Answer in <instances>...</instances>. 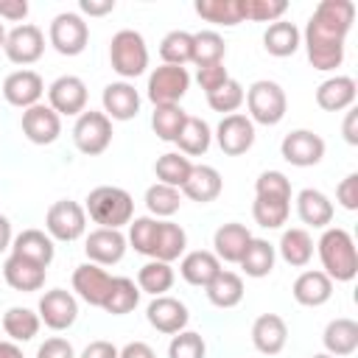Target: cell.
I'll list each match as a JSON object with an SVG mask.
<instances>
[{
  "label": "cell",
  "instance_id": "cell-8",
  "mask_svg": "<svg viewBox=\"0 0 358 358\" xmlns=\"http://www.w3.org/2000/svg\"><path fill=\"white\" fill-rule=\"evenodd\" d=\"M190 87V73L187 67H173V64H159L148 73L145 95L154 106H168L179 103Z\"/></svg>",
  "mask_w": 358,
  "mask_h": 358
},
{
  "label": "cell",
  "instance_id": "cell-10",
  "mask_svg": "<svg viewBox=\"0 0 358 358\" xmlns=\"http://www.w3.org/2000/svg\"><path fill=\"white\" fill-rule=\"evenodd\" d=\"M3 53L11 64H34L42 59L45 53V34L39 25H31V22H22V25H14L11 31H6V45H3Z\"/></svg>",
  "mask_w": 358,
  "mask_h": 358
},
{
  "label": "cell",
  "instance_id": "cell-48",
  "mask_svg": "<svg viewBox=\"0 0 358 358\" xmlns=\"http://www.w3.org/2000/svg\"><path fill=\"white\" fill-rule=\"evenodd\" d=\"M157 224H159V218H151V215H137V218H131V221H129L126 243H129L137 255L151 257L154 238H157Z\"/></svg>",
  "mask_w": 358,
  "mask_h": 358
},
{
  "label": "cell",
  "instance_id": "cell-4",
  "mask_svg": "<svg viewBox=\"0 0 358 358\" xmlns=\"http://www.w3.org/2000/svg\"><path fill=\"white\" fill-rule=\"evenodd\" d=\"M109 64L123 81L143 76L148 67V45L143 34L134 28H120L109 42Z\"/></svg>",
  "mask_w": 358,
  "mask_h": 358
},
{
  "label": "cell",
  "instance_id": "cell-27",
  "mask_svg": "<svg viewBox=\"0 0 358 358\" xmlns=\"http://www.w3.org/2000/svg\"><path fill=\"white\" fill-rule=\"evenodd\" d=\"M221 190H224V179L213 165H193L187 182L182 185V196H187L190 201H199V204L215 201L221 196Z\"/></svg>",
  "mask_w": 358,
  "mask_h": 358
},
{
  "label": "cell",
  "instance_id": "cell-39",
  "mask_svg": "<svg viewBox=\"0 0 358 358\" xmlns=\"http://www.w3.org/2000/svg\"><path fill=\"white\" fill-rule=\"evenodd\" d=\"M39 313L31 310V308H22V305H14L3 313V330L8 336V341H31L36 333H39Z\"/></svg>",
  "mask_w": 358,
  "mask_h": 358
},
{
  "label": "cell",
  "instance_id": "cell-9",
  "mask_svg": "<svg viewBox=\"0 0 358 358\" xmlns=\"http://www.w3.org/2000/svg\"><path fill=\"white\" fill-rule=\"evenodd\" d=\"M73 143L81 154L87 157H98L109 148L112 143V120L103 115V112H95V109H84L78 117H76V126H73Z\"/></svg>",
  "mask_w": 358,
  "mask_h": 358
},
{
  "label": "cell",
  "instance_id": "cell-40",
  "mask_svg": "<svg viewBox=\"0 0 358 358\" xmlns=\"http://www.w3.org/2000/svg\"><path fill=\"white\" fill-rule=\"evenodd\" d=\"M173 280H176V274H173L171 263H162V260H148L137 271V288H140V294H151V296H162L165 291H171Z\"/></svg>",
  "mask_w": 358,
  "mask_h": 358
},
{
  "label": "cell",
  "instance_id": "cell-59",
  "mask_svg": "<svg viewBox=\"0 0 358 358\" xmlns=\"http://www.w3.org/2000/svg\"><path fill=\"white\" fill-rule=\"evenodd\" d=\"M341 131H344V140H347L350 145H358V112H355V109L347 112Z\"/></svg>",
  "mask_w": 358,
  "mask_h": 358
},
{
  "label": "cell",
  "instance_id": "cell-55",
  "mask_svg": "<svg viewBox=\"0 0 358 358\" xmlns=\"http://www.w3.org/2000/svg\"><path fill=\"white\" fill-rule=\"evenodd\" d=\"M0 17L22 25V20L28 17V3L25 0H0Z\"/></svg>",
  "mask_w": 358,
  "mask_h": 358
},
{
  "label": "cell",
  "instance_id": "cell-18",
  "mask_svg": "<svg viewBox=\"0 0 358 358\" xmlns=\"http://www.w3.org/2000/svg\"><path fill=\"white\" fill-rule=\"evenodd\" d=\"M109 285H112V274L103 266H95L90 260L76 266V271H73V291L78 294V299H84L92 308L103 305V299L109 294Z\"/></svg>",
  "mask_w": 358,
  "mask_h": 358
},
{
  "label": "cell",
  "instance_id": "cell-43",
  "mask_svg": "<svg viewBox=\"0 0 358 358\" xmlns=\"http://www.w3.org/2000/svg\"><path fill=\"white\" fill-rule=\"evenodd\" d=\"M187 120V112L179 106V103H168V106H154L151 112V129L159 140L165 143H176L182 126Z\"/></svg>",
  "mask_w": 358,
  "mask_h": 358
},
{
  "label": "cell",
  "instance_id": "cell-3",
  "mask_svg": "<svg viewBox=\"0 0 358 358\" xmlns=\"http://www.w3.org/2000/svg\"><path fill=\"white\" fill-rule=\"evenodd\" d=\"M84 210L98 227L120 229V227H129V221L134 218V199L129 190L117 185H98L90 190Z\"/></svg>",
  "mask_w": 358,
  "mask_h": 358
},
{
  "label": "cell",
  "instance_id": "cell-57",
  "mask_svg": "<svg viewBox=\"0 0 358 358\" xmlns=\"http://www.w3.org/2000/svg\"><path fill=\"white\" fill-rule=\"evenodd\" d=\"M81 14H90V17H103L109 11H115V0H81L78 3Z\"/></svg>",
  "mask_w": 358,
  "mask_h": 358
},
{
  "label": "cell",
  "instance_id": "cell-30",
  "mask_svg": "<svg viewBox=\"0 0 358 358\" xmlns=\"http://www.w3.org/2000/svg\"><path fill=\"white\" fill-rule=\"evenodd\" d=\"M322 344L336 358L352 355L358 350V322L355 319H347V316H338V319L327 322V327L322 333Z\"/></svg>",
  "mask_w": 358,
  "mask_h": 358
},
{
  "label": "cell",
  "instance_id": "cell-23",
  "mask_svg": "<svg viewBox=\"0 0 358 358\" xmlns=\"http://www.w3.org/2000/svg\"><path fill=\"white\" fill-rule=\"evenodd\" d=\"M291 294H294V299H296L299 305H305V308H319V305H324V302L333 296V280H330L322 268H308V271H302V274L294 280Z\"/></svg>",
  "mask_w": 358,
  "mask_h": 358
},
{
  "label": "cell",
  "instance_id": "cell-2",
  "mask_svg": "<svg viewBox=\"0 0 358 358\" xmlns=\"http://www.w3.org/2000/svg\"><path fill=\"white\" fill-rule=\"evenodd\" d=\"M316 252L322 260V271L333 282H350L358 274V249L352 235L344 227H324L316 241Z\"/></svg>",
  "mask_w": 358,
  "mask_h": 358
},
{
  "label": "cell",
  "instance_id": "cell-52",
  "mask_svg": "<svg viewBox=\"0 0 358 358\" xmlns=\"http://www.w3.org/2000/svg\"><path fill=\"white\" fill-rule=\"evenodd\" d=\"M227 78H229V73H227L224 62H218V64H207V67H199V73H196V81H199V87L204 90V95L215 92Z\"/></svg>",
  "mask_w": 358,
  "mask_h": 358
},
{
  "label": "cell",
  "instance_id": "cell-22",
  "mask_svg": "<svg viewBox=\"0 0 358 358\" xmlns=\"http://www.w3.org/2000/svg\"><path fill=\"white\" fill-rule=\"evenodd\" d=\"M11 255L17 257H25L36 266H50L53 263V255H56V246H53V238L45 232V229H22L20 235H14L11 241Z\"/></svg>",
  "mask_w": 358,
  "mask_h": 358
},
{
  "label": "cell",
  "instance_id": "cell-34",
  "mask_svg": "<svg viewBox=\"0 0 358 358\" xmlns=\"http://www.w3.org/2000/svg\"><path fill=\"white\" fill-rule=\"evenodd\" d=\"M204 291H207V299L215 308H235L243 299V277L235 274V271H229V268H221L210 280V285Z\"/></svg>",
  "mask_w": 358,
  "mask_h": 358
},
{
  "label": "cell",
  "instance_id": "cell-6",
  "mask_svg": "<svg viewBox=\"0 0 358 358\" xmlns=\"http://www.w3.org/2000/svg\"><path fill=\"white\" fill-rule=\"evenodd\" d=\"M45 232L53 241L73 243L87 232V210L73 199H59L45 213Z\"/></svg>",
  "mask_w": 358,
  "mask_h": 358
},
{
  "label": "cell",
  "instance_id": "cell-42",
  "mask_svg": "<svg viewBox=\"0 0 358 358\" xmlns=\"http://www.w3.org/2000/svg\"><path fill=\"white\" fill-rule=\"evenodd\" d=\"M227 56V42L218 31H196L193 34V64L196 67H207V64H218Z\"/></svg>",
  "mask_w": 358,
  "mask_h": 358
},
{
  "label": "cell",
  "instance_id": "cell-61",
  "mask_svg": "<svg viewBox=\"0 0 358 358\" xmlns=\"http://www.w3.org/2000/svg\"><path fill=\"white\" fill-rule=\"evenodd\" d=\"M0 358H25L17 341H0Z\"/></svg>",
  "mask_w": 358,
  "mask_h": 358
},
{
  "label": "cell",
  "instance_id": "cell-44",
  "mask_svg": "<svg viewBox=\"0 0 358 358\" xmlns=\"http://www.w3.org/2000/svg\"><path fill=\"white\" fill-rule=\"evenodd\" d=\"M145 207H148L151 218H171L182 207V190L162 185V182H154L145 190Z\"/></svg>",
  "mask_w": 358,
  "mask_h": 358
},
{
  "label": "cell",
  "instance_id": "cell-24",
  "mask_svg": "<svg viewBox=\"0 0 358 358\" xmlns=\"http://www.w3.org/2000/svg\"><path fill=\"white\" fill-rule=\"evenodd\" d=\"M45 277H48V268L45 266H36L25 257H17V255H8L6 263H3V280L14 288V291H22V294H31V291H39L45 285Z\"/></svg>",
  "mask_w": 358,
  "mask_h": 358
},
{
  "label": "cell",
  "instance_id": "cell-14",
  "mask_svg": "<svg viewBox=\"0 0 358 358\" xmlns=\"http://www.w3.org/2000/svg\"><path fill=\"white\" fill-rule=\"evenodd\" d=\"M3 98L17 106V109H31L36 103H42V95H45V81L36 70H14L6 76L3 81Z\"/></svg>",
  "mask_w": 358,
  "mask_h": 358
},
{
  "label": "cell",
  "instance_id": "cell-1",
  "mask_svg": "<svg viewBox=\"0 0 358 358\" xmlns=\"http://www.w3.org/2000/svg\"><path fill=\"white\" fill-rule=\"evenodd\" d=\"M355 6L352 0H322L302 34V45L313 70H336L344 62V39L352 28Z\"/></svg>",
  "mask_w": 358,
  "mask_h": 358
},
{
  "label": "cell",
  "instance_id": "cell-28",
  "mask_svg": "<svg viewBox=\"0 0 358 358\" xmlns=\"http://www.w3.org/2000/svg\"><path fill=\"white\" fill-rule=\"evenodd\" d=\"M296 215L302 224H308L313 229H324L333 221V201L322 190L305 187L296 193Z\"/></svg>",
  "mask_w": 358,
  "mask_h": 358
},
{
  "label": "cell",
  "instance_id": "cell-19",
  "mask_svg": "<svg viewBox=\"0 0 358 358\" xmlns=\"http://www.w3.org/2000/svg\"><path fill=\"white\" fill-rule=\"evenodd\" d=\"M22 134L34 145H50L62 134V117L48 103H36L22 112Z\"/></svg>",
  "mask_w": 358,
  "mask_h": 358
},
{
  "label": "cell",
  "instance_id": "cell-47",
  "mask_svg": "<svg viewBox=\"0 0 358 358\" xmlns=\"http://www.w3.org/2000/svg\"><path fill=\"white\" fill-rule=\"evenodd\" d=\"M243 98H246V90L241 87V81H235V78L229 76L215 92L207 95V103H210L213 112H221V115L227 117V115H235V112L241 109Z\"/></svg>",
  "mask_w": 358,
  "mask_h": 358
},
{
  "label": "cell",
  "instance_id": "cell-15",
  "mask_svg": "<svg viewBox=\"0 0 358 358\" xmlns=\"http://www.w3.org/2000/svg\"><path fill=\"white\" fill-rule=\"evenodd\" d=\"M36 313H39V322H45L50 330H67L78 319V302L70 291L50 288V291L42 294Z\"/></svg>",
  "mask_w": 358,
  "mask_h": 358
},
{
  "label": "cell",
  "instance_id": "cell-62",
  "mask_svg": "<svg viewBox=\"0 0 358 358\" xmlns=\"http://www.w3.org/2000/svg\"><path fill=\"white\" fill-rule=\"evenodd\" d=\"M3 45H6V28H3V22H0V50H3Z\"/></svg>",
  "mask_w": 358,
  "mask_h": 358
},
{
  "label": "cell",
  "instance_id": "cell-20",
  "mask_svg": "<svg viewBox=\"0 0 358 358\" xmlns=\"http://www.w3.org/2000/svg\"><path fill=\"white\" fill-rule=\"evenodd\" d=\"M101 103L109 120H131L140 112V92L129 81H112L103 87Z\"/></svg>",
  "mask_w": 358,
  "mask_h": 358
},
{
  "label": "cell",
  "instance_id": "cell-35",
  "mask_svg": "<svg viewBox=\"0 0 358 358\" xmlns=\"http://www.w3.org/2000/svg\"><path fill=\"white\" fill-rule=\"evenodd\" d=\"M196 14L213 25H224V28H235L243 20V0H196Z\"/></svg>",
  "mask_w": 358,
  "mask_h": 358
},
{
  "label": "cell",
  "instance_id": "cell-17",
  "mask_svg": "<svg viewBox=\"0 0 358 358\" xmlns=\"http://www.w3.org/2000/svg\"><path fill=\"white\" fill-rule=\"evenodd\" d=\"M129 243H126V235L120 229H106V227H98L87 235L84 241V252L90 257V263L95 266H115L123 260Z\"/></svg>",
  "mask_w": 358,
  "mask_h": 358
},
{
  "label": "cell",
  "instance_id": "cell-37",
  "mask_svg": "<svg viewBox=\"0 0 358 358\" xmlns=\"http://www.w3.org/2000/svg\"><path fill=\"white\" fill-rule=\"evenodd\" d=\"M210 143H213V129L207 126V120L187 115V120H185V126H182V131L176 137L179 154H185L187 159L190 157H201V154H207Z\"/></svg>",
  "mask_w": 358,
  "mask_h": 358
},
{
  "label": "cell",
  "instance_id": "cell-29",
  "mask_svg": "<svg viewBox=\"0 0 358 358\" xmlns=\"http://www.w3.org/2000/svg\"><path fill=\"white\" fill-rule=\"evenodd\" d=\"M221 271V260L207 252V249H193L187 255H182V263H179V274L185 282L196 285V288H207L210 280Z\"/></svg>",
  "mask_w": 358,
  "mask_h": 358
},
{
  "label": "cell",
  "instance_id": "cell-7",
  "mask_svg": "<svg viewBox=\"0 0 358 358\" xmlns=\"http://www.w3.org/2000/svg\"><path fill=\"white\" fill-rule=\"evenodd\" d=\"M48 42L62 56H78V53H84L87 42H90V25L84 22L81 14L62 11L53 17V22L48 28Z\"/></svg>",
  "mask_w": 358,
  "mask_h": 358
},
{
  "label": "cell",
  "instance_id": "cell-56",
  "mask_svg": "<svg viewBox=\"0 0 358 358\" xmlns=\"http://www.w3.org/2000/svg\"><path fill=\"white\" fill-rule=\"evenodd\" d=\"M117 355H120V350L112 341H103V338L90 341L84 347V352H81V358H117Z\"/></svg>",
  "mask_w": 358,
  "mask_h": 358
},
{
  "label": "cell",
  "instance_id": "cell-46",
  "mask_svg": "<svg viewBox=\"0 0 358 358\" xmlns=\"http://www.w3.org/2000/svg\"><path fill=\"white\" fill-rule=\"evenodd\" d=\"M288 213H291V201L255 196L252 215H255V221H257L263 229H280V227L288 221Z\"/></svg>",
  "mask_w": 358,
  "mask_h": 358
},
{
  "label": "cell",
  "instance_id": "cell-25",
  "mask_svg": "<svg viewBox=\"0 0 358 358\" xmlns=\"http://www.w3.org/2000/svg\"><path fill=\"white\" fill-rule=\"evenodd\" d=\"M355 95H358V87H355V78H350V76H333L316 87V103L324 112L352 109Z\"/></svg>",
  "mask_w": 358,
  "mask_h": 358
},
{
  "label": "cell",
  "instance_id": "cell-16",
  "mask_svg": "<svg viewBox=\"0 0 358 358\" xmlns=\"http://www.w3.org/2000/svg\"><path fill=\"white\" fill-rule=\"evenodd\" d=\"M215 140L227 157H241L255 145V123L241 112L227 115L215 129Z\"/></svg>",
  "mask_w": 358,
  "mask_h": 358
},
{
  "label": "cell",
  "instance_id": "cell-33",
  "mask_svg": "<svg viewBox=\"0 0 358 358\" xmlns=\"http://www.w3.org/2000/svg\"><path fill=\"white\" fill-rule=\"evenodd\" d=\"M277 252L288 266L305 268L310 263V257H313V238H310V232L305 227H291V229L282 232V238L277 243Z\"/></svg>",
  "mask_w": 358,
  "mask_h": 358
},
{
  "label": "cell",
  "instance_id": "cell-12",
  "mask_svg": "<svg viewBox=\"0 0 358 358\" xmlns=\"http://www.w3.org/2000/svg\"><path fill=\"white\" fill-rule=\"evenodd\" d=\"M145 319H148V324H151L157 333L176 336V333H182V330L187 327L190 310H187V305H185L182 299L162 294V296H154V299L148 302Z\"/></svg>",
  "mask_w": 358,
  "mask_h": 358
},
{
  "label": "cell",
  "instance_id": "cell-45",
  "mask_svg": "<svg viewBox=\"0 0 358 358\" xmlns=\"http://www.w3.org/2000/svg\"><path fill=\"white\" fill-rule=\"evenodd\" d=\"M159 56H162V64L185 67L193 59V34L190 31H168L159 42Z\"/></svg>",
  "mask_w": 358,
  "mask_h": 358
},
{
  "label": "cell",
  "instance_id": "cell-26",
  "mask_svg": "<svg viewBox=\"0 0 358 358\" xmlns=\"http://www.w3.org/2000/svg\"><path fill=\"white\" fill-rule=\"evenodd\" d=\"M249 241H252V232L243 224H238V221L221 224L213 235V255L224 263H238L243 257Z\"/></svg>",
  "mask_w": 358,
  "mask_h": 358
},
{
  "label": "cell",
  "instance_id": "cell-36",
  "mask_svg": "<svg viewBox=\"0 0 358 358\" xmlns=\"http://www.w3.org/2000/svg\"><path fill=\"white\" fill-rule=\"evenodd\" d=\"M274 260H277V249L268 241H263V238H252L249 246H246V252H243V257L238 260V266L243 268L246 277L260 280V277H268L271 274Z\"/></svg>",
  "mask_w": 358,
  "mask_h": 358
},
{
  "label": "cell",
  "instance_id": "cell-63",
  "mask_svg": "<svg viewBox=\"0 0 358 358\" xmlns=\"http://www.w3.org/2000/svg\"><path fill=\"white\" fill-rule=\"evenodd\" d=\"M310 358H336V355H330V352H316V355H310Z\"/></svg>",
  "mask_w": 358,
  "mask_h": 358
},
{
  "label": "cell",
  "instance_id": "cell-32",
  "mask_svg": "<svg viewBox=\"0 0 358 358\" xmlns=\"http://www.w3.org/2000/svg\"><path fill=\"white\" fill-rule=\"evenodd\" d=\"M299 45H302V31H299L294 22H288V20L271 22V25L266 28V34H263V48H266V53H271V56H277V59L294 56V53L299 50Z\"/></svg>",
  "mask_w": 358,
  "mask_h": 358
},
{
  "label": "cell",
  "instance_id": "cell-53",
  "mask_svg": "<svg viewBox=\"0 0 358 358\" xmlns=\"http://www.w3.org/2000/svg\"><path fill=\"white\" fill-rule=\"evenodd\" d=\"M36 358H76V350H73V344H70L67 338L50 336V338H45V341L39 344Z\"/></svg>",
  "mask_w": 358,
  "mask_h": 358
},
{
  "label": "cell",
  "instance_id": "cell-41",
  "mask_svg": "<svg viewBox=\"0 0 358 358\" xmlns=\"http://www.w3.org/2000/svg\"><path fill=\"white\" fill-rule=\"evenodd\" d=\"M190 171H193V162H190L185 154H179V151H168V154L157 157V162H154L157 182L171 185V187H176V190H182V185L187 182Z\"/></svg>",
  "mask_w": 358,
  "mask_h": 358
},
{
  "label": "cell",
  "instance_id": "cell-5",
  "mask_svg": "<svg viewBox=\"0 0 358 358\" xmlns=\"http://www.w3.org/2000/svg\"><path fill=\"white\" fill-rule=\"evenodd\" d=\"M246 109H249V120L260 123V126H277L285 112H288V98L285 90L277 81L268 78H257L249 90H246Z\"/></svg>",
  "mask_w": 358,
  "mask_h": 358
},
{
  "label": "cell",
  "instance_id": "cell-60",
  "mask_svg": "<svg viewBox=\"0 0 358 358\" xmlns=\"http://www.w3.org/2000/svg\"><path fill=\"white\" fill-rule=\"evenodd\" d=\"M11 241H14V232H11V221L6 215H0V255L6 249H11Z\"/></svg>",
  "mask_w": 358,
  "mask_h": 358
},
{
  "label": "cell",
  "instance_id": "cell-58",
  "mask_svg": "<svg viewBox=\"0 0 358 358\" xmlns=\"http://www.w3.org/2000/svg\"><path fill=\"white\" fill-rule=\"evenodd\" d=\"M117 358H157V352L145 344V341H129Z\"/></svg>",
  "mask_w": 358,
  "mask_h": 358
},
{
  "label": "cell",
  "instance_id": "cell-11",
  "mask_svg": "<svg viewBox=\"0 0 358 358\" xmlns=\"http://www.w3.org/2000/svg\"><path fill=\"white\" fill-rule=\"evenodd\" d=\"M280 154L294 168H310V165H319L322 162V157H324V140L316 131H310V129H294V131H288L282 137Z\"/></svg>",
  "mask_w": 358,
  "mask_h": 358
},
{
  "label": "cell",
  "instance_id": "cell-21",
  "mask_svg": "<svg viewBox=\"0 0 358 358\" xmlns=\"http://www.w3.org/2000/svg\"><path fill=\"white\" fill-rule=\"evenodd\" d=\"M288 341V324L282 316L277 313H260L255 322H252V344L257 352L263 355H277L282 352Z\"/></svg>",
  "mask_w": 358,
  "mask_h": 358
},
{
  "label": "cell",
  "instance_id": "cell-38",
  "mask_svg": "<svg viewBox=\"0 0 358 358\" xmlns=\"http://www.w3.org/2000/svg\"><path fill=\"white\" fill-rule=\"evenodd\" d=\"M140 302V288L131 277H112V285H109V294L103 299V310L112 313V316H123V313H131Z\"/></svg>",
  "mask_w": 358,
  "mask_h": 358
},
{
  "label": "cell",
  "instance_id": "cell-54",
  "mask_svg": "<svg viewBox=\"0 0 358 358\" xmlns=\"http://www.w3.org/2000/svg\"><path fill=\"white\" fill-rule=\"evenodd\" d=\"M336 201L344 210H358V173H347L336 187Z\"/></svg>",
  "mask_w": 358,
  "mask_h": 358
},
{
  "label": "cell",
  "instance_id": "cell-31",
  "mask_svg": "<svg viewBox=\"0 0 358 358\" xmlns=\"http://www.w3.org/2000/svg\"><path fill=\"white\" fill-rule=\"evenodd\" d=\"M185 249H187V232L173 221H159L157 224L154 249H151V260L173 263V260H179L185 255Z\"/></svg>",
  "mask_w": 358,
  "mask_h": 358
},
{
  "label": "cell",
  "instance_id": "cell-49",
  "mask_svg": "<svg viewBox=\"0 0 358 358\" xmlns=\"http://www.w3.org/2000/svg\"><path fill=\"white\" fill-rule=\"evenodd\" d=\"M255 196L291 201V179L282 171H263L255 182Z\"/></svg>",
  "mask_w": 358,
  "mask_h": 358
},
{
  "label": "cell",
  "instance_id": "cell-51",
  "mask_svg": "<svg viewBox=\"0 0 358 358\" xmlns=\"http://www.w3.org/2000/svg\"><path fill=\"white\" fill-rule=\"evenodd\" d=\"M288 11L285 0H243V20L252 22H277Z\"/></svg>",
  "mask_w": 358,
  "mask_h": 358
},
{
  "label": "cell",
  "instance_id": "cell-13",
  "mask_svg": "<svg viewBox=\"0 0 358 358\" xmlns=\"http://www.w3.org/2000/svg\"><path fill=\"white\" fill-rule=\"evenodd\" d=\"M48 106L59 117H78L87 109V84L78 76H59L48 87Z\"/></svg>",
  "mask_w": 358,
  "mask_h": 358
},
{
  "label": "cell",
  "instance_id": "cell-50",
  "mask_svg": "<svg viewBox=\"0 0 358 358\" xmlns=\"http://www.w3.org/2000/svg\"><path fill=\"white\" fill-rule=\"evenodd\" d=\"M204 355H207V344L196 330H182L168 344V358H204Z\"/></svg>",
  "mask_w": 358,
  "mask_h": 358
}]
</instances>
